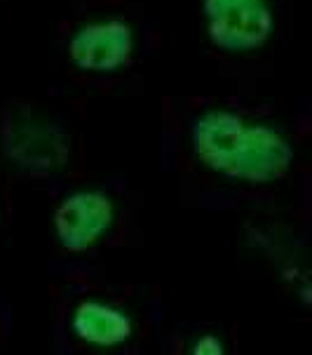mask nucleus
<instances>
[{
    "instance_id": "f03ea898",
    "label": "nucleus",
    "mask_w": 312,
    "mask_h": 355,
    "mask_svg": "<svg viewBox=\"0 0 312 355\" xmlns=\"http://www.w3.org/2000/svg\"><path fill=\"white\" fill-rule=\"evenodd\" d=\"M207 31L228 52H249L273 33V12L266 0H205Z\"/></svg>"
},
{
    "instance_id": "7ed1b4c3",
    "label": "nucleus",
    "mask_w": 312,
    "mask_h": 355,
    "mask_svg": "<svg viewBox=\"0 0 312 355\" xmlns=\"http://www.w3.org/2000/svg\"><path fill=\"white\" fill-rule=\"evenodd\" d=\"M134 52V33L129 24L108 19L87 24L71 38L68 54L77 69L89 73H111L129 64Z\"/></svg>"
},
{
    "instance_id": "20e7f679",
    "label": "nucleus",
    "mask_w": 312,
    "mask_h": 355,
    "mask_svg": "<svg viewBox=\"0 0 312 355\" xmlns=\"http://www.w3.org/2000/svg\"><path fill=\"white\" fill-rule=\"evenodd\" d=\"M113 224V202L99 191H80L57 207L54 228L66 250L82 252L92 248Z\"/></svg>"
},
{
    "instance_id": "423d86ee",
    "label": "nucleus",
    "mask_w": 312,
    "mask_h": 355,
    "mask_svg": "<svg viewBox=\"0 0 312 355\" xmlns=\"http://www.w3.org/2000/svg\"><path fill=\"white\" fill-rule=\"evenodd\" d=\"M205 341H209V336ZM193 353H221V346L216 344V346H207V344H197L195 348H193Z\"/></svg>"
},
{
    "instance_id": "f257e3e1",
    "label": "nucleus",
    "mask_w": 312,
    "mask_h": 355,
    "mask_svg": "<svg viewBox=\"0 0 312 355\" xmlns=\"http://www.w3.org/2000/svg\"><path fill=\"white\" fill-rule=\"evenodd\" d=\"M193 151L209 170L251 184H270L291 167L293 148L277 130L232 111H207L193 123Z\"/></svg>"
},
{
    "instance_id": "39448f33",
    "label": "nucleus",
    "mask_w": 312,
    "mask_h": 355,
    "mask_svg": "<svg viewBox=\"0 0 312 355\" xmlns=\"http://www.w3.org/2000/svg\"><path fill=\"white\" fill-rule=\"evenodd\" d=\"M73 329L82 341L94 346H118L131 336V320L108 304L85 302L73 313Z\"/></svg>"
}]
</instances>
